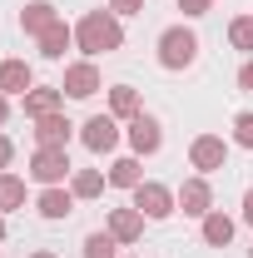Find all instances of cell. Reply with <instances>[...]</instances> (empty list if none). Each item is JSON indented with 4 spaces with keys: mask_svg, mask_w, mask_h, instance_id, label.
<instances>
[{
    "mask_svg": "<svg viewBox=\"0 0 253 258\" xmlns=\"http://www.w3.org/2000/svg\"><path fill=\"white\" fill-rule=\"evenodd\" d=\"M70 134H75V124L65 119L60 109L45 114V119H35V144H65V149H70Z\"/></svg>",
    "mask_w": 253,
    "mask_h": 258,
    "instance_id": "obj_15",
    "label": "cell"
},
{
    "mask_svg": "<svg viewBox=\"0 0 253 258\" xmlns=\"http://www.w3.org/2000/svg\"><path fill=\"white\" fill-rule=\"evenodd\" d=\"M134 194V209L144 214V219H169V214H179V199H174V189L169 184H159V179H144Z\"/></svg>",
    "mask_w": 253,
    "mask_h": 258,
    "instance_id": "obj_4",
    "label": "cell"
},
{
    "mask_svg": "<svg viewBox=\"0 0 253 258\" xmlns=\"http://www.w3.org/2000/svg\"><path fill=\"white\" fill-rule=\"evenodd\" d=\"M80 139H85V149L90 154H114L119 149V119L104 109V114H90L85 124H80Z\"/></svg>",
    "mask_w": 253,
    "mask_h": 258,
    "instance_id": "obj_5",
    "label": "cell"
},
{
    "mask_svg": "<svg viewBox=\"0 0 253 258\" xmlns=\"http://www.w3.org/2000/svg\"><path fill=\"white\" fill-rule=\"evenodd\" d=\"M10 159H15V144H10V134H0V169H10Z\"/></svg>",
    "mask_w": 253,
    "mask_h": 258,
    "instance_id": "obj_27",
    "label": "cell"
},
{
    "mask_svg": "<svg viewBox=\"0 0 253 258\" xmlns=\"http://www.w3.org/2000/svg\"><path fill=\"white\" fill-rule=\"evenodd\" d=\"M179 10H184L189 20H199V15H209V10H214V0H179Z\"/></svg>",
    "mask_w": 253,
    "mask_h": 258,
    "instance_id": "obj_26",
    "label": "cell"
},
{
    "mask_svg": "<svg viewBox=\"0 0 253 258\" xmlns=\"http://www.w3.org/2000/svg\"><path fill=\"white\" fill-rule=\"evenodd\" d=\"M35 90V70L25 60H0V95L10 99H25Z\"/></svg>",
    "mask_w": 253,
    "mask_h": 258,
    "instance_id": "obj_10",
    "label": "cell"
},
{
    "mask_svg": "<svg viewBox=\"0 0 253 258\" xmlns=\"http://www.w3.org/2000/svg\"><path fill=\"white\" fill-rule=\"evenodd\" d=\"M50 25H60V15H55V5H50V0H30V5L20 10V30L35 35V40L50 30Z\"/></svg>",
    "mask_w": 253,
    "mask_h": 258,
    "instance_id": "obj_14",
    "label": "cell"
},
{
    "mask_svg": "<svg viewBox=\"0 0 253 258\" xmlns=\"http://www.w3.org/2000/svg\"><path fill=\"white\" fill-rule=\"evenodd\" d=\"M199 233H204V243H209V248H228V243H233V219L214 209L209 219H199Z\"/></svg>",
    "mask_w": 253,
    "mask_h": 258,
    "instance_id": "obj_16",
    "label": "cell"
},
{
    "mask_svg": "<svg viewBox=\"0 0 253 258\" xmlns=\"http://www.w3.org/2000/svg\"><path fill=\"white\" fill-rule=\"evenodd\" d=\"M0 243H5V214H0Z\"/></svg>",
    "mask_w": 253,
    "mask_h": 258,
    "instance_id": "obj_32",
    "label": "cell"
},
{
    "mask_svg": "<svg viewBox=\"0 0 253 258\" xmlns=\"http://www.w3.org/2000/svg\"><path fill=\"white\" fill-rule=\"evenodd\" d=\"M189 164L199 174H219L223 164H228V139L223 134H199L189 144Z\"/></svg>",
    "mask_w": 253,
    "mask_h": 258,
    "instance_id": "obj_8",
    "label": "cell"
},
{
    "mask_svg": "<svg viewBox=\"0 0 253 258\" xmlns=\"http://www.w3.org/2000/svg\"><path fill=\"white\" fill-rule=\"evenodd\" d=\"M109 184H114V189H139V184H144L139 154H124V159H114V164H109Z\"/></svg>",
    "mask_w": 253,
    "mask_h": 258,
    "instance_id": "obj_17",
    "label": "cell"
},
{
    "mask_svg": "<svg viewBox=\"0 0 253 258\" xmlns=\"http://www.w3.org/2000/svg\"><path fill=\"white\" fill-rule=\"evenodd\" d=\"M35 209H40V219H70L75 214V194L65 189V184H50V189H40Z\"/></svg>",
    "mask_w": 253,
    "mask_h": 258,
    "instance_id": "obj_12",
    "label": "cell"
},
{
    "mask_svg": "<svg viewBox=\"0 0 253 258\" xmlns=\"http://www.w3.org/2000/svg\"><path fill=\"white\" fill-rule=\"evenodd\" d=\"M60 104H65V90H60V85H35L30 95L20 99V109H25L30 119H45V114H55Z\"/></svg>",
    "mask_w": 253,
    "mask_h": 258,
    "instance_id": "obj_11",
    "label": "cell"
},
{
    "mask_svg": "<svg viewBox=\"0 0 253 258\" xmlns=\"http://www.w3.org/2000/svg\"><path fill=\"white\" fill-rule=\"evenodd\" d=\"M60 90H65L70 99H95L99 90H104V80H99V64H95V60H75V64H65Z\"/></svg>",
    "mask_w": 253,
    "mask_h": 258,
    "instance_id": "obj_7",
    "label": "cell"
},
{
    "mask_svg": "<svg viewBox=\"0 0 253 258\" xmlns=\"http://www.w3.org/2000/svg\"><path fill=\"white\" fill-rule=\"evenodd\" d=\"M30 258H55V253H50V248H40V253H30Z\"/></svg>",
    "mask_w": 253,
    "mask_h": 258,
    "instance_id": "obj_31",
    "label": "cell"
},
{
    "mask_svg": "<svg viewBox=\"0 0 253 258\" xmlns=\"http://www.w3.org/2000/svg\"><path fill=\"white\" fill-rule=\"evenodd\" d=\"M104 184H109V174H99V169H75L70 174V194L75 199H99Z\"/></svg>",
    "mask_w": 253,
    "mask_h": 258,
    "instance_id": "obj_19",
    "label": "cell"
},
{
    "mask_svg": "<svg viewBox=\"0 0 253 258\" xmlns=\"http://www.w3.org/2000/svg\"><path fill=\"white\" fill-rule=\"evenodd\" d=\"M85 258H119V238L104 228V233H90L85 238Z\"/></svg>",
    "mask_w": 253,
    "mask_h": 258,
    "instance_id": "obj_22",
    "label": "cell"
},
{
    "mask_svg": "<svg viewBox=\"0 0 253 258\" xmlns=\"http://www.w3.org/2000/svg\"><path fill=\"white\" fill-rule=\"evenodd\" d=\"M109 233L119 238V243H139L144 238V214L129 204V209H109Z\"/></svg>",
    "mask_w": 253,
    "mask_h": 258,
    "instance_id": "obj_13",
    "label": "cell"
},
{
    "mask_svg": "<svg viewBox=\"0 0 253 258\" xmlns=\"http://www.w3.org/2000/svg\"><path fill=\"white\" fill-rule=\"evenodd\" d=\"M15 209H25V179L0 169V214H15Z\"/></svg>",
    "mask_w": 253,
    "mask_h": 258,
    "instance_id": "obj_21",
    "label": "cell"
},
{
    "mask_svg": "<svg viewBox=\"0 0 253 258\" xmlns=\"http://www.w3.org/2000/svg\"><path fill=\"white\" fill-rule=\"evenodd\" d=\"M109 114H114V119H134V114H144L139 90H134V85H114V90H109Z\"/></svg>",
    "mask_w": 253,
    "mask_h": 258,
    "instance_id": "obj_18",
    "label": "cell"
},
{
    "mask_svg": "<svg viewBox=\"0 0 253 258\" xmlns=\"http://www.w3.org/2000/svg\"><path fill=\"white\" fill-rule=\"evenodd\" d=\"M228 45L233 50H253V15H233L228 20Z\"/></svg>",
    "mask_w": 253,
    "mask_h": 258,
    "instance_id": "obj_23",
    "label": "cell"
},
{
    "mask_svg": "<svg viewBox=\"0 0 253 258\" xmlns=\"http://www.w3.org/2000/svg\"><path fill=\"white\" fill-rule=\"evenodd\" d=\"M104 10H114V15L124 20V15H139V10H144V0H109Z\"/></svg>",
    "mask_w": 253,
    "mask_h": 258,
    "instance_id": "obj_25",
    "label": "cell"
},
{
    "mask_svg": "<svg viewBox=\"0 0 253 258\" xmlns=\"http://www.w3.org/2000/svg\"><path fill=\"white\" fill-rule=\"evenodd\" d=\"M194 60H199V35L189 25H169L159 35V64L164 70H189Z\"/></svg>",
    "mask_w": 253,
    "mask_h": 258,
    "instance_id": "obj_3",
    "label": "cell"
},
{
    "mask_svg": "<svg viewBox=\"0 0 253 258\" xmlns=\"http://www.w3.org/2000/svg\"><path fill=\"white\" fill-rule=\"evenodd\" d=\"M233 144H238V149H253V109L233 114Z\"/></svg>",
    "mask_w": 253,
    "mask_h": 258,
    "instance_id": "obj_24",
    "label": "cell"
},
{
    "mask_svg": "<svg viewBox=\"0 0 253 258\" xmlns=\"http://www.w3.org/2000/svg\"><path fill=\"white\" fill-rule=\"evenodd\" d=\"M75 45L85 50V60H99V55H114L124 45V25L114 10H90L80 25H75Z\"/></svg>",
    "mask_w": 253,
    "mask_h": 258,
    "instance_id": "obj_1",
    "label": "cell"
},
{
    "mask_svg": "<svg viewBox=\"0 0 253 258\" xmlns=\"http://www.w3.org/2000/svg\"><path fill=\"white\" fill-rule=\"evenodd\" d=\"M70 45H75V30H70L65 20L40 35V55H45V60H65V50H70Z\"/></svg>",
    "mask_w": 253,
    "mask_h": 258,
    "instance_id": "obj_20",
    "label": "cell"
},
{
    "mask_svg": "<svg viewBox=\"0 0 253 258\" xmlns=\"http://www.w3.org/2000/svg\"><path fill=\"white\" fill-rule=\"evenodd\" d=\"M124 134H129V149H134L139 159H144V154H159V149H164V124H159L154 114H134Z\"/></svg>",
    "mask_w": 253,
    "mask_h": 258,
    "instance_id": "obj_9",
    "label": "cell"
},
{
    "mask_svg": "<svg viewBox=\"0 0 253 258\" xmlns=\"http://www.w3.org/2000/svg\"><path fill=\"white\" fill-rule=\"evenodd\" d=\"M243 224H253V189L243 194Z\"/></svg>",
    "mask_w": 253,
    "mask_h": 258,
    "instance_id": "obj_29",
    "label": "cell"
},
{
    "mask_svg": "<svg viewBox=\"0 0 253 258\" xmlns=\"http://www.w3.org/2000/svg\"><path fill=\"white\" fill-rule=\"evenodd\" d=\"M238 90H248V95H253V60L238 70Z\"/></svg>",
    "mask_w": 253,
    "mask_h": 258,
    "instance_id": "obj_28",
    "label": "cell"
},
{
    "mask_svg": "<svg viewBox=\"0 0 253 258\" xmlns=\"http://www.w3.org/2000/svg\"><path fill=\"white\" fill-rule=\"evenodd\" d=\"M10 119V95H0V124Z\"/></svg>",
    "mask_w": 253,
    "mask_h": 258,
    "instance_id": "obj_30",
    "label": "cell"
},
{
    "mask_svg": "<svg viewBox=\"0 0 253 258\" xmlns=\"http://www.w3.org/2000/svg\"><path fill=\"white\" fill-rule=\"evenodd\" d=\"M248 258H253V243H248Z\"/></svg>",
    "mask_w": 253,
    "mask_h": 258,
    "instance_id": "obj_33",
    "label": "cell"
},
{
    "mask_svg": "<svg viewBox=\"0 0 253 258\" xmlns=\"http://www.w3.org/2000/svg\"><path fill=\"white\" fill-rule=\"evenodd\" d=\"M174 199H179V214H184V219H209V214H214V189H209V174L184 179V184L174 189Z\"/></svg>",
    "mask_w": 253,
    "mask_h": 258,
    "instance_id": "obj_6",
    "label": "cell"
},
{
    "mask_svg": "<svg viewBox=\"0 0 253 258\" xmlns=\"http://www.w3.org/2000/svg\"><path fill=\"white\" fill-rule=\"evenodd\" d=\"M75 174V164H70V149L65 144H35L30 154V179L40 189H50V184H65Z\"/></svg>",
    "mask_w": 253,
    "mask_h": 258,
    "instance_id": "obj_2",
    "label": "cell"
}]
</instances>
